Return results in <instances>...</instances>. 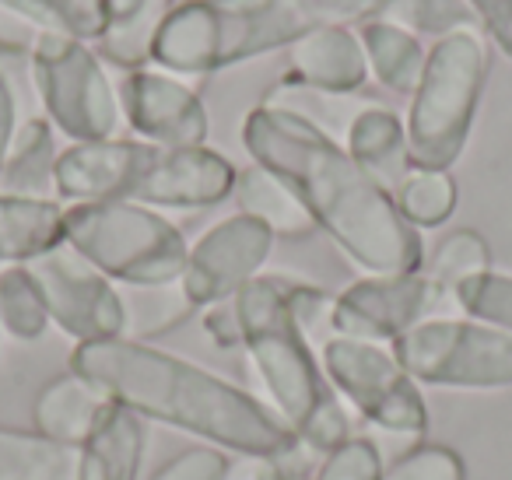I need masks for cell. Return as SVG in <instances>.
Listing matches in <instances>:
<instances>
[{
    "label": "cell",
    "instance_id": "4316f807",
    "mask_svg": "<svg viewBox=\"0 0 512 480\" xmlns=\"http://www.w3.org/2000/svg\"><path fill=\"white\" fill-rule=\"evenodd\" d=\"M50 323V309L39 291L36 277L22 263L0 270V326L15 340H39Z\"/></svg>",
    "mask_w": 512,
    "mask_h": 480
},
{
    "label": "cell",
    "instance_id": "8d00e7d4",
    "mask_svg": "<svg viewBox=\"0 0 512 480\" xmlns=\"http://www.w3.org/2000/svg\"><path fill=\"white\" fill-rule=\"evenodd\" d=\"M467 4L498 50L512 57V0H467Z\"/></svg>",
    "mask_w": 512,
    "mask_h": 480
},
{
    "label": "cell",
    "instance_id": "2e32d148",
    "mask_svg": "<svg viewBox=\"0 0 512 480\" xmlns=\"http://www.w3.org/2000/svg\"><path fill=\"white\" fill-rule=\"evenodd\" d=\"M288 78L320 92L355 95L369 81V60L344 25H316L288 46Z\"/></svg>",
    "mask_w": 512,
    "mask_h": 480
},
{
    "label": "cell",
    "instance_id": "83f0119b",
    "mask_svg": "<svg viewBox=\"0 0 512 480\" xmlns=\"http://www.w3.org/2000/svg\"><path fill=\"white\" fill-rule=\"evenodd\" d=\"M4 4L43 32H64L85 43L106 36L102 0H4Z\"/></svg>",
    "mask_w": 512,
    "mask_h": 480
},
{
    "label": "cell",
    "instance_id": "1f68e13d",
    "mask_svg": "<svg viewBox=\"0 0 512 480\" xmlns=\"http://www.w3.org/2000/svg\"><path fill=\"white\" fill-rule=\"evenodd\" d=\"M453 298L474 323L512 333V274H495V270L474 274L456 284Z\"/></svg>",
    "mask_w": 512,
    "mask_h": 480
},
{
    "label": "cell",
    "instance_id": "f1b7e54d",
    "mask_svg": "<svg viewBox=\"0 0 512 480\" xmlns=\"http://www.w3.org/2000/svg\"><path fill=\"white\" fill-rule=\"evenodd\" d=\"M400 218L411 228H435L453 214L456 207V183L449 172L435 169H411L400 190L393 193Z\"/></svg>",
    "mask_w": 512,
    "mask_h": 480
},
{
    "label": "cell",
    "instance_id": "d4e9b609",
    "mask_svg": "<svg viewBox=\"0 0 512 480\" xmlns=\"http://www.w3.org/2000/svg\"><path fill=\"white\" fill-rule=\"evenodd\" d=\"M120 298H123V337L137 340V344L169 333L172 326L190 319L193 309H197L179 281L148 284V288H123Z\"/></svg>",
    "mask_w": 512,
    "mask_h": 480
},
{
    "label": "cell",
    "instance_id": "44dd1931",
    "mask_svg": "<svg viewBox=\"0 0 512 480\" xmlns=\"http://www.w3.org/2000/svg\"><path fill=\"white\" fill-rule=\"evenodd\" d=\"M235 200H239L242 214L256 218L260 225H267L274 235L281 239H306L309 232L316 228L313 214L306 211L295 190L278 179L271 169L264 165H249L235 176Z\"/></svg>",
    "mask_w": 512,
    "mask_h": 480
},
{
    "label": "cell",
    "instance_id": "7bdbcfd3",
    "mask_svg": "<svg viewBox=\"0 0 512 480\" xmlns=\"http://www.w3.org/2000/svg\"><path fill=\"white\" fill-rule=\"evenodd\" d=\"M0 330H4V326H0Z\"/></svg>",
    "mask_w": 512,
    "mask_h": 480
},
{
    "label": "cell",
    "instance_id": "ab89813d",
    "mask_svg": "<svg viewBox=\"0 0 512 480\" xmlns=\"http://www.w3.org/2000/svg\"><path fill=\"white\" fill-rule=\"evenodd\" d=\"M155 8H169V0H102V11H106V29L116 25H130L134 18L148 15Z\"/></svg>",
    "mask_w": 512,
    "mask_h": 480
},
{
    "label": "cell",
    "instance_id": "7a4b0ae2",
    "mask_svg": "<svg viewBox=\"0 0 512 480\" xmlns=\"http://www.w3.org/2000/svg\"><path fill=\"white\" fill-rule=\"evenodd\" d=\"M71 372L106 389L109 400L134 410L137 417H155L221 449L249 459L302 456V442L271 407L207 368L158 347L127 337L78 344L71 351Z\"/></svg>",
    "mask_w": 512,
    "mask_h": 480
},
{
    "label": "cell",
    "instance_id": "d590c367",
    "mask_svg": "<svg viewBox=\"0 0 512 480\" xmlns=\"http://www.w3.org/2000/svg\"><path fill=\"white\" fill-rule=\"evenodd\" d=\"M228 456L218 449H186L172 463H165L151 480H225Z\"/></svg>",
    "mask_w": 512,
    "mask_h": 480
},
{
    "label": "cell",
    "instance_id": "7402d4cb",
    "mask_svg": "<svg viewBox=\"0 0 512 480\" xmlns=\"http://www.w3.org/2000/svg\"><path fill=\"white\" fill-rule=\"evenodd\" d=\"M57 141H53L50 120H25L15 130V141L4 158L0 172V193L8 197H29V200H53L57 193L53 172H57Z\"/></svg>",
    "mask_w": 512,
    "mask_h": 480
},
{
    "label": "cell",
    "instance_id": "9c48e42d",
    "mask_svg": "<svg viewBox=\"0 0 512 480\" xmlns=\"http://www.w3.org/2000/svg\"><path fill=\"white\" fill-rule=\"evenodd\" d=\"M323 372L330 386L376 428L393 435H421L428 428V407L418 382L397 365L393 351H383L369 340L327 337Z\"/></svg>",
    "mask_w": 512,
    "mask_h": 480
},
{
    "label": "cell",
    "instance_id": "74e56055",
    "mask_svg": "<svg viewBox=\"0 0 512 480\" xmlns=\"http://www.w3.org/2000/svg\"><path fill=\"white\" fill-rule=\"evenodd\" d=\"M39 32L43 29H36L29 18H22L0 0V53H32L39 43Z\"/></svg>",
    "mask_w": 512,
    "mask_h": 480
},
{
    "label": "cell",
    "instance_id": "5bb4252c",
    "mask_svg": "<svg viewBox=\"0 0 512 480\" xmlns=\"http://www.w3.org/2000/svg\"><path fill=\"white\" fill-rule=\"evenodd\" d=\"M235 165L211 148H155L130 204L144 207H214L235 190Z\"/></svg>",
    "mask_w": 512,
    "mask_h": 480
},
{
    "label": "cell",
    "instance_id": "ba28073f",
    "mask_svg": "<svg viewBox=\"0 0 512 480\" xmlns=\"http://www.w3.org/2000/svg\"><path fill=\"white\" fill-rule=\"evenodd\" d=\"M393 358L414 382L425 386H512V333L474 319H425L393 340Z\"/></svg>",
    "mask_w": 512,
    "mask_h": 480
},
{
    "label": "cell",
    "instance_id": "f35d334b",
    "mask_svg": "<svg viewBox=\"0 0 512 480\" xmlns=\"http://www.w3.org/2000/svg\"><path fill=\"white\" fill-rule=\"evenodd\" d=\"M204 330H207V337H211L218 347L242 344V326H239V316H235V302H232V298H228V302H218V305H207Z\"/></svg>",
    "mask_w": 512,
    "mask_h": 480
},
{
    "label": "cell",
    "instance_id": "8992f818",
    "mask_svg": "<svg viewBox=\"0 0 512 480\" xmlns=\"http://www.w3.org/2000/svg\"><path fill=\"white\" fill-rule=\"evenodd\" d=\"M64 246L74 249L95 270L127 288L172 284L183 277V232L162 214L130 200H95L64 211Z\"/></svg>",
    "mask_w": 512,
    "mask_h": 480
},
{
    "label": "cell",
    "instance_id": "ffe728a7",
    "mask_svg": "<svg viewBox=\"0 0 512 480\" xmlns=\"http://www.w3.org/2000/svg\"><path fill=\"white\" fill-rule=\"evenodd\" d=\"M64 246V207L0 193V263H29Z\"/></svg>",
    "mask_w": 512,
    "mask_h": 480
},
{
    "label": "cell",
    "instance_id": "603a6c76",
    "mask_svg": "<svg viewBox=\"0 0 512 480\" xmlns=\"http://www.w3.org/2000/svg\"><path fill=\"white\" fill-rule=\"evenodd\" d=\"M358 43L365 50V60H369V71L386 92L393 95H414L421 74H425V46L414 32L400 29L393 22H365L362 32H358Z\"/></svg>",
    "mask_w": 512,
    "mask_h": 480
},
{
    "label": "cell",
    "instance_id": "cb8c5ba5",
    "mask_svg": "<svg viewBox=\"0 0 512 480\" xmlns=\"http://www.w3.org/2000/svg\"><path fill=\"white\" fill-rule=\"evenodd\" d=\"M81 449L39 431L0 428V480H78Z\"/></svg>",
    "mask_w": 512,
    "mask_h": 480
},
{
    "label": "cell",
    "instance_id": "8fae6325",
    "mask_svg": "<svg viewBox=\"0 0 512 480\" xmlns=\"http://www.w3.org/2000/svg\"><path fill=\"white\" fill-rule=\"evenodd\" d=\"M442 298L446 295L421 270H414V274H369L334 298L330 330H334V337L369 340V344L397 340L411 326L425 323L439 309Z\"/></svg>",
    "mask_w": 512,
    "mask_h": 480
},
{
    "label": "cell",
    "instance_id": "d6986e66",
    "mask_svg": "<svg viewBox=\"0 0 512 480\" xmlns=\"http://www.w3.org/2000/svg\"><path fill=\"white\" fill-rule=\"evenodd\" d=\"M144 421L134 410L109 403L102 421L81 445L78 480H137L144 456Z\"/></svg>",
    "mask_w": 512,
    "mask_h": 480
},
{
    "label": "cell",
    "instance_id": "484cf974",
    "mask_svg": "<svg viewBox=\"0 0 512 480\" xmlns=\"http://www.w3.org/2000/svg\"><path fill=\"white\" fill-rule=\"evenodd\" d=\"M264 106L285 109V113H295L299 120L313 123L316 130H323L327 137H334L337 144L348 137L355 116L362 113L372 102L355 99V95H337V92H320V88L299 85V81L285 78L278 88H271V95L264 99Z\"/></svg>",
    "mask_w": 512,
    "mask_h": 480
},
{
    "label": "cell",
    "instance_id": "f546056e",
    "mask_svg": "<svg viewBox=\"0 0 512 480\" xmlns=\"http://www.w3.org/2000/svg\"><path fill=\"white\" fill-rule=\"evenodd\" d=\"M383 22H393L414 36H449L460 29H481L467 0H390L379 11Z\"/></svg>",
    "mask_w": 512,
    "mask_h": 480
},
{
    "label": "cell",
    "instance_id": "d6a6232c",
    "mask_svg": "<svg viewBox=\"0 0 512 480\" xmlns=\"http://www.w3.org/2000/svg\"><path fill=\"white\" fill-rule=\"evenodd\" d=\"M316 480H383V456L369 438H348L327 452Z\"/></svg>",
    "mask_w": 512,
    "mask_h": 480
},
{
    "label": "cell",
    "instance_id": "5b68a950",
    "mask_svg": "<svg viewBox=\"0 0 512 480\" xmlns=\"http://www.w3.org/2000/svg\"><path fill=\"white\" fill-rule=\"evenodd\" d=\"M488 67L491 50L481 29L449 32L432 46L407 116L411 169L449 172V165H456L474 127Z\"/></svg>",
    "mask_w": 512,
    "mask_h": 480
},
{
    "label": "cell",
    "instance_id": "4dcf8cb0",
    "mask_svg": "<svg viewBox=\"0 0 512 480\" xmlns=\"http://www.w3.org/2000/svg\"><path fill=\"white\" fill-rule=\"evenodd\" d=\"M484 270H491L488 242L477 232H470V228H460V232L446 235V239L435 246L432 263H428V277H432V284L442 295H453L456 284H463L474 274H484Z\"/></svg>",
    "mask_w": 512,
    "mask_h": 480
},
{
    "label": "cell",
    "instance_id": "52a82bcc",
    "mask_svg": "<svg viewBox=\"0 0 512 480\" xmlns=\"http://www.w3.org/2000/svg\"><path fill=\"white\" fill-rule=\"evenodd\" d=\"M32 74L50 123L74 144L113 141L120 134L123 109L116 88L85 39L39 32V43L32 50Z\"/></svg>",
    "mask_w": 512,
    "mask_h": 480
},
{
    "label": "cell",
    "instance_id": "4fadbf2b",
    "mask_svg": "<svg viewBox=\"0 0 512 480\" xmlns=\"http://www.w3.org/2000/svg\"><path fill=\"white\" fill-rule=\"evenodd\" d=\"M120 109L127 123L158 148H204L207 109L200 95L162 71H130L120 85Z\"/></svg>",
    "mask_w": 512,
    "mask_h": 480
},
{
    "label": "cell",
    "instance_id": "836d02e7",
    "mask_svg": "<svg viewBox=\"0 0 512 480\" xmlns=\"http://www.w3.org/2000/svg\"><path fill=\"white\" fill-rule=\"evenodd\" d=\"M463 459L446 445H421V449L407 452L383 480H463Z\"/></svg>",
    "mask_w": 512,
    "mask_h": 480
},
{
    "label": "cell",
    "instance_id": "7c38bea8",
    "mask_svg": "<svg viewBox=\"0 0 512 480\" xmlns=\"http://www.w3.org/2000/svg\"><path fill=\"white\" fill-rule=\"evenodd\" d=\"M271 249H274L271 228L260 225L249 214H235V218H225L214 228H207L193 242L179 284L186 288V295H190V302L197 309L228 302L253 277H260V267L267 263Z\"/></svg>",
    "mask_w": 512,
    "mask_h": 480
},
{
    "label": "cell",
    "instance_id": "e0dca14e",
    "mask_svg": "<svg viewBox=\"0 0 512 480\" xmlns=\"http://www.w3.org/2000/svg\"><path fill=\"white\" fill-rule=\"evenodd\" d=\"M348 155L383 186L386 193H397L400 183L411 172V151H407V127L400 116L386 106H365L355 116L348 137H344Z\"/></svg>",
    "mask_w": 512,
    "mask_h": 480
},
{
    "label": "cell",
    "instance_id": "3957f363",
    "mask_svg": "<svg viewBox=\"0 0 512 480\" xmlns=\"http://www.w3.org/2000/svg\"><path fill=\"white\" fill-rule=\"evenodd\" d=\"M292 277L260 274L232 298L242 326V347L256 375L278 403V417L306 449L330 452L348 442V414L320 372L306 333L292 316Z\"/></svg>",
    "mask_w": 512,
    "mask_h": 480
},
{
    "label": "cell",
    "instance_id": "e575fe53",
    "mask_svg": "<svg viewBox=\"0 0 512 480\" xmlns=\"http://www.w3.org/2000/svg\"><path fill=\"white\" fill-rule=\"evenodd\" d=\"M313 25H348L362 18H379L390 0H292Z\"/></svg>",
    "mask_w": 512,
    "mask_h": 480
},
{
    "label": "cell",
    "instance_id": "ac0fdd59",
    "mask_svg": "<svg viewBox=\"0 0 512 480\" xmlns=\"http://www.w3.org/2000/svg\"><path fill=\"white\" fill-rule=\"evenodd\" d=\"M109 393L99 389L95 382L81 379L78 372H67L60 379H53L43 393L36 396V431L53 442L64 445H85L88 435L95 431V424L102 421L109 407Z\"/></svg>",
    "mask_w": 512,
    "mask_h": 480
},
{
    "label": "cell",
    "instance_id": "b9f144b4",
    "mask_svg": "<svg viewBox=\"0 0 512 480\" xmlns=\"http://www.w3.org/2000/svg\"><path fill=\"white\" fill-rule=\"evenodd\" d=\"M183 4H190V0H183Z\"/></svg>",
    "mask_w": 512,
    "mask_h": 480
},
{
    "label": "cell",
    "instance_id": "30bf717a",
    "mask_svg": "<svg viewBox=\"0 0 512 480\" xmlns=\"http://www.w3.org/2000/svg\"><path fill=\"white\" fill-rule=\"evenodd\" d=\"M29 274L36 277L46 298L50 319L78 344L123 337V298L102 270L81 260L74 249L57 246L50 253L29 260Z\"/></svg>",
    "mask_w": 512,
    "mask_h": 480
},
{
    "label": "cell",
    "instance_id": "60d3db41",
    "mask_svg": "<svg viewBox=\"0 0 512 480\" xmlns=\"http://www.w3.org/2000/svg\"><path fill=\"white\" fill-rule=\"evenodd\" d=\"M15 130V92H11L8 78L0 74V172H4V158L15 141Z\"/></svg>",
    "mask_w": 512,
    "mask_h": 480
},
{
    "label": "cell",
    "instance_id": "277c9868",
    "mask_svg": "<svg viewBox=\"0 0 512 480\" xmlns=\"http://www.w3.org/2000/svg\"><path fill=\"white\" fill-rule=\"evenodd\" d=\"M316 29L292 0H190L158 25L151 64L169 74H214L285 50Z\"/></svg>",
    "mask_w": 512,
    "mask_h": 480
},
{
    "label": "cell",
    "instance_id": "9a60e30c",
    "mask_svg": "<svg viewBox=\"0 0 512 480\" xmlns=\"http://www.w3.org/2000/svg\"><path fill=\"white\" fill-rule=\"evenodd\" d=\"M158 144L148 141H92L74 144L60 151L53 183L57 193L78 204H95V200H127L134 183L141 179L144 165L151 162Z\"/></svg>",
    "mask_w": 512,
    "mask_h": 480
},
{
    "label": "cell",
    "instance_id": "6da1fadb",
    "mask_svg": "<svg viewBox=\"0 0 512 480\" xmlns=\"http://www.w3.org/2000/svg\"><path fill=\"white\" fill-rule=\"evenodd\" d=\"M242 144L256 165L292 186L316 228H323L362 270H421L425 249L418 228L400 218L397 200L348 155L344 144L274 106L249 109L242 120Z\"/></svg>",
    "mask_w": 512,
    "mask_h": 480
}]
</instances>
